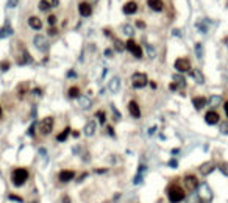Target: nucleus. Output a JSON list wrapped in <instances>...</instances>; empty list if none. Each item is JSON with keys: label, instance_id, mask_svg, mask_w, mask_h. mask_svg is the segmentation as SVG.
Listing matches in <instances>:
<instances>
[{"label": "nucleus", "instance_id": "obj_1", "mask_svg": "<svg viewBox=\"0 0 228 203\" xmlns=\"http://www.w3.org/2000/svg\"><path fill=\"white\" fill-rule=\"evenodd\" d=\"M167 197L172 203H180L181 200H184L186 197V192L181 186H177V184H170L167 187Z\"/></svg>", "mask_w": 228, "mask_h": 203}, {"label": "nucleus", "instance_id": "obj_2", "mask_svg": "<svg viewBox=\"0 0 228 203\" xmlns=\"http://www.w3.org/2000/svg\"><path fill=\"white\" fill-rule=\"evenodd\" d=\"M27 180H28V170L24 169V167H17L13 170L11 173V183L14 184L16 187H20Z\"/></svg>", "mask_w": 228, "mask_h": 203}, {"label": "nucleus", "instance_id": "obj_3", "mask_svg": "<svg viewBox=\"0 0 228 203\" xmlns=\"http://www.w3.org/2000/svg\"><path fill=\"white\" fill-rule=\"evenodd\" d=\"M125 49H127L128 52H131L135 58H142V55H144V53H142V47H141V45H138L133 39H128V41H127Z\"/></svg>", "mask_w": 228, "mask_h": 203}, {"label": "nucleus", "instance_id": "obj_4", "mask_svg": "<svg viewBox=\"0 0 228 203\" xmlns=\"http://www.w3.org/2000/svg\"><path fill=\"white\" fill-rule=\"evenodd\" d=\"M53 124H55L53 117H50V116L44 117V119L41 120V124H39V131H41L42 134H49V133H52V130H53Z\"/></svg>", "mask_w": 228, "mask_h": 203}, {"label": "nucleus", "instance_id": "obj_5", "mask_svg": "<svg viewBox=\"0 0 228 203\" xmlns=\"http://www.w3.org/2000/svg\"><path fill=\"white\" fill-rule=\"evenodd\" d=\"M133 88L135 89H142L145 85H147V75L142 74V72H136L133 74Z\"/></svg>", "mask_w": 228, "mask_h": 203}, {"label": "nucleus", "instance_id": "obj_6", "mask_svg": "<svg viewBox=\"0 0 228 203\" xmlns=\"http://www.w3.org/2000/svg\"><path fill=\"white\" fill-rule=\"evenodd\" d=\"M183 183H184V187H186L189 192H194L195 189L200 186V184H198L197 177H194V175H186L184 180H183Z\"/></svg>", "mask_w": 228, "mask_h": 203}, {"label": "nucleus", "instance_id": "obj_7", "mask_svg": "<svg viewBox=\"0 0 228 203\" xmlns=\"http://www.w3.org/2000/svg\"><path fill=\"white\" fill-rule=\"evenodd\" d=\"M33 44L38 50H41V52H47V49H49V41L42 34H36L34 39H33Z\"/></svg>", "mask_w": 228, "mask_h": 203}, {"label": "nucleus", "instance_id": "obj_8", "mask_svg": "<svg viewBox=\"0 0 228 203\" xmlns=\"http://www.w3.org/2000/svg\"><path fill=\"white\" fill-rule=\"evenodd\" d=\"M175 69L178 71V72H187L191 69V63H189V60H186V58H178V60H175Z\"/></svg>", "mask_w": 228, "mask_h": 203}, {"label": "nucleus", "instance_id": "obj_9", "mask_svg": "<svg viewBox=\"0 0 228 203\" xmlns=\"http://www.w3.org/2000/svg\"><path fill=\"white\" fill-rule=\"evenodd\" d=\"M219 120H220V117H219V113H217V111H214V110H211V111H208V113L205 114V122H206L208 125L219 124Z\"/></svg>", "mask_w": 228, "mask_h": 203}, {"label": "nucleus", "instance_id": "obj_10", "mask_svg": "<svg viewBox=\"0 0 228 203\" xmlns=\"http://www.w3.org/2000/svg\"><path fill=\"white\" fill-rule=\"evenodd\" d=\"M58 178H60L61 183H67V181H71V180L75 178V172H74V170H69V169L61 170L60 175H58Z\"/></svg>", "mask_w": 228, "mask_h": 203}, {"label": "nucleus", "instance_id": "obj_11", "mask_svg": "<svg viewBox=\"0 0 228 203\" xmlns=\"http://www.w3.org/2000/svg\"><path fill=\"white\" fill-rule=\"evenodd\" d=\"M200 198L205 200V201H209L212 198V192H211V189L206 183H203L202 186H200Z\"/></svg>", "mask_w": 228, "mask_h": 203}, {"label": "nucleus", "instance_id": "obj_12", "mask_svg": "<svg viewBox=\"0 0 228 203\" xmlns=\"http://www.w3.org/2000/svg\"><path fill=\"white\" fill-rule=\"evenodd\" d=\"M214 169H216V164H214L212 161H206V162H203V164L198 167V170H200L202 175H209Z\"/></svg>", "mask_w": 228, "mask_h": 203}, {"label": "nucleus", "instance_id": "obj_13", "mask_svg": "<svg viewBox=\"0 0 228 203\" xmlns=\"http://www.w3.org/2000/svg\"><path fill=\"white\" fill-rule=\"evenodd\" d=\"M78 11H80V14H81L83 17H89L92 14V8L88 2H81L78 5Z\"/></svg>", "mask_w": 228, "mask_h": 203}, {"label": "nucleus", "instance_id": "obj_14", "mask_svg": "<svg viewBox=\"0 0 228 203\" xmlns=\"http://www.w3.org/2000/svg\"><path fill=\"white\" fill-rule=\"evenodd\" d=\"M128 111H130V114L133 116V117H141V108H139V105L135 102V100H131L130 103H128Z\"/></svg>", "mask_w": 228, "mask_h": 203}, {"label": "nucleus", "instance_id": "obj_15", "mask_svg": "<svg viewBox=\"0 0 228 203\" xmlns=\"http://www.w3.org/2000/svg\"><path fill=\"white\" fill-rule=\"evenodd\" d=\"M83 133H85V136H88V138L94 136V133H96V122L89 120L88 124L85 125V128H83Z\"/></svg>", "mask_w": 228, "mask_h": 203}, {"label": "nucleus", "instance_id": "obj_16", "mask_svg": "<svg viewBox=\"0 0 228 203\" xmlns=\"http://www.w3.org/2000/svg\"><path fill=\"white\" fill-rule=\"evenodd\" d=\"M28 25H30V28H33V30H41V28H42L41 19L36 17V16H31V17L28 19Z\"/></svg>", "mask_w": 228, "mask_h": 203}, {"label": "nucleus", "instance_id": "obj_17", "mask_svg": "<svg viewBox=\"0 0 228 203\" xmlns=\"http://www.w3.org/2000/svg\"><path fill=\"white\" fill-rule=\"evenodd\" d=\"M147 5H149V8H152L153 11H161L164 8L163 0H147Z\"/></svg>", "mask_w": 228, "mask_h": 203}, {"label": "nucleus", "instance_id": "obj_18", "mask_svg": "<svg viewBox=\"0 0 228 203\" xmlns=\"http://www.w3.org/2000/svg\"><path fill=\"white\" fill-rule=\"evenodd\" d=\"M138 11V3L136 2H127L124 5V13L125 14H135Z\"/></svg>", "mask_w": 228, "mask_h": 203}, {"label": "nucleus", "instance_id": "obj_19", "mask_svg": "<svg viewBox=\"0 0 228 203\" xmlns=\"http://www.w3.org/2000/svg\"><path fill=\"white\" fill-rule=\"evenodd\" d=\"M13 34V28H11V25H9V22H6L2 28H0V39H3V38H8V36H11Z\"/></svg>", "mask_w": 228, "mask_h": 203}, {"label": "nucleus", "instance_id": "obj_20", "mask_svg": "<svg viewBox=\"0 0 228 203\" xmlns=\"http://www.w3.org/2000/svg\"><path fill=\"white\" fill-rule=\"evenodd\" d=\"M206 103H208V100H206L205 97H194V99H192V105H194L195 110H202V108H203Z\"/></svg>", "mask_w": 228, "mask_h": 203}, {"label": "nucleus", "instance_id": "obj_21", "mask_svg": "<svg viewBox=\"0 0 228 203\" xmlns=\"http://www.w3.org/2000/svg\"><path fill=\"white\" fill-rule=\"evenodd\" d=\"M108 88H110V91H111V92H117V91H119V88H120V78H119V77L111 78Z\"/></svg>", "mask_w": 228, "mask_h": 203}, {"label": "nucleus", "instance_id": "obj_22", "mask_svg": "<svg viewBox=\"0 0 228 203\" xmlns=\"http://www.w3.org/2000/svg\"><path fill=\"white\" fill-rule=\"evenodd\" d=\"M67 96L71 99H80V88L78 86H71L67 91Z\"/></svg>", "mask_w": 228, "mask_h": 203}, {"label": "nucleus", "instance_id": "obj_23", "mask_svg": "<svg viewBox=\"0 0 228 203\" xmlns=\"http://www.w3.org/2000/svg\"><path fill=\"white\" fill-rule=\"evenodd\" d=\"M191 77H192V78H194V80L197 81V83H198V85H202V83H203V81H205V77L202 75V72H200V71H197V69H194V71H192V74H191Z\"/></svg>", "mask_w": 228, "mask_h": 203}, {"label": "nucleus", "instance_id": "obj_24", "mask_svg": "<svg viewBox=\"0 0 228 203\" xmlns=\"http://www.w3.org/2000/svg\"><path fill=\"white\" fill-rule=\"evenodd\" d=\"M173 83L178 85V86H181V88H184V86H186V80L183 78L181 74H175V75H173Z\"/></svg>", "mask_w": 228, "mask_h": 203}, {"label": "nucleus", "instance_id": "obj_25", "mask_svg": "<svg viewBox=\"0 0 228 203\" xmlns=\"http://www.w3.org/2000/svg\"><path fill=\"white\" fill-rule=\"evenodd\" d=\"M69 133H71V128L67 127V128H66L64 131H61V133L58 134V136H56V141H58V142H63V141H66V139H67V136H69Z\"/></svg>", "mask_w": 228, "mask_h": 203}, {"label": "nucleus", "instance_id": "obj_26", "mask_svg": "<svg viewBox=\"0 0 228 203\" xmlns=\"http://www.w3.org/2000/svg\"><path fill=\"white\" fill-rule=\"evenodd\" d=\"M91 103H92V102H91L88 97H80V106H81V108H89Z\"/></svg>", "mask_w": 228, "mask_h": 203}, {"label": "nucleus", "instance_id": "obj_27", "mask_svg": "<svg viewBox=\"0 0 228 203\" xmlns=\"http://www.w3.org/2000/svg\"><path fill=\"white\" fill-rule=\"evenodd\" d=\"M42 2L49 6V8H55L60 5V0H42Z\"/></svg>", "mask_w": 228, "mask_h": 203}, {"label": "nucleus", "instance_id": "obj_28", "mask_svg": "<svg viewBox=\"0 0 228 203\" xmlns=\"http://www.w3.org/2000/svg\"><path fill=\"white\" fill-rule=\"evenodd\" d=\"M208 102H209V103H211L212 106H217V105H219V103L222 102V99H220L219 96H212V97H211V99H209Z\"/></svg>", "mask_w": 228, "mask_h": 203}, {"label": "nucleus", "instance_id": "obj_29", "mask_svg": "<svg viewBox=\"0 0 228 203\" xmlns=\"http://www.w3.org/2000/svg\"><path fill=\"white\" fill-rule=\"evenodd\" d=\"M114 45H116V50H117V52H124V49H125V44L120 42L119 39H114Z\"/></svg>", "mask_w": 228, "mask_h": 203}, {"label": "nucleus", "instance_id": "obj_30", "mask_svg": "<svg viewBox=\"0 0 228 203\" xmlns=\"http://www.w3.org/2000/svg\"><path fill=\"white\" fill-rule=\"evenodd\" d=\"M47 22H49V25H50V27H55V25H56V16L50 14V16L47 17Z\"/></svg>", "mask_w": 228, "mask_h": 203}, {"label": "nucleus", "instance_id": "obj_31", "mask_svg": "<svg viewBox=\"0 0 228 203\" xmlns=\"http://www.w3.org/2000/svg\"><path fill=\"white\" fill-rule=\"evenodd\" d=\"M122 31L127 34V36H133V28L130 25H125V27H122Z\"/></svg>", "mask_w": 228, "mask_h": 203}, {"label": "nucleus", "instance_id": "obj_32", "mask_svg": "<svg viewBox=\"0 0 228 203\" xmlns=\"http://www.w3.org/2000/svg\"><path fill=\"white\" fill-rule=\"evenodd\" d=\"M97 117H99V120H100V124H105V120H106V116H105V113L100 110V111H97Z\"/></svg>", "mask_w": 228, "mask_h": 203}, {"label": "nucleus", "instance_id": "obj_33", "mask_svg": "<svg viewBox=\"0 0 228 203\" xmlns=\"http://www.w3.org/2000/svg\"><path fill=\"white\" fill-rule=\"evenodd\" d=\"M195 53L197 58H202V44H195Z\"/></svg>", "mask_w": 228, "mask_h": 203}, {"label": "nucleus", "instance_id": "obj_34", "mask_svg": "<svg viewBox=\"0 0 228 203\" xmlns=\"http://www.w3.org/2000/svg\"><path fill=\"white\" fill-rule=\"evenodd\" d=\"M219 169H220L225 175H228V164H226V162H222V164L219 166Z\"/></svg>", "mask_w": 228, "mask_h": 203}, {"label": "nucleus", "instance_id": "obj_35", "mask_svg": "<svg viewBox=\"0 0 228 203\" xmlns=\"http://www.w3.org/2000/svg\"><path fill=\"white\" fill-rule=\"evenodd\" d=\"M135 24H136L138 28H141V30H144V28H145V22H144V20H136Z\"/></svg>", "mask_w": 228, "mask_h": 203}, {"label": "nucleus", "instance_id": "obj_36", "mask_svg": "<svg viewBox=\"0 0 228 203\" xmlns=\"http://www.w3.org/2000/svg\"><path fill=\"white\" fill-rule=\"evenodd\" d=\"M39 9H41V11H47V9H50L44 2H42V0H41V2H39Z\"/></svg>", "mask_w": 228, "mask_h": 203}, {"label": "nucleus", "instance_id": "obj_37", "mask_svg": "<svg viewBox=\"0 0 228 203\" xmlns=\"http://www.w3.org/2000/svg\"><path fill=\"white\" fill-rule=\"evenodd\" d=\"M56 34V28L55 27H50V30H49V34L47 36H55Z\"/></svg>", "mask_w": 228, "mask_h": 203}, {"label": "nucleus", "instance_id": "obj_38", "mask_svg": "<svg viewBox=\"0 0 228 203\" xmlns=\"http://www.w3.org/2000/svg\"><path fill=\"white\" fill-rule=\"evenodd\" d=\"M9 200H16V201H19V203H22V201H24L19 195H9Z\"/></svg>", "mask_w": 228, "mask_h": 203}, {"label": "nucleus", "instance_id": "obj_39", "mask_svg": "<svg viewBox=\"0 0 228 203\" xmlns=\"http://www.w3.org/2000/svg\"><path fill=\"white\" fill-rule=\"evenodd\" d=\"M169 166H170V167H177V166H178V161H177V159H170Z\"/></svg>", "mask_w": 228, "mask_h": 203}, {"label": "nucleus", "instance_id": "obj_40", "mask_svg": "<svg viewBox=\"0 0 228 203\" xmlns=\"http://www.w3.org/2000/svg\"><path fill=\"white\" fill-rule=\"evenodd\" d=\"M147 50H149V56H150V58L155 56V49H153V47H147Z\"/></svg>", "mask_w": 228, "mask_h": 203}, {"label": "nucleus", "instance_id": "obj_41", "mask_svg": "<svg viewBox=\"0 0 228 203\" xmlns=\"http://www.w3.org/2000/svg\"><path fill=\"white\" fill-rule=\"evenodd\" d=\"M17 2H19V0H9V2H8V6H9V8L16 6V5H17Z\"/></svg>", "mask_w": 228, "mask_h": 203}, {"label": "nucleus", "instance_id": "obj_42", "mask_svg": "<svg viewBox=\"0 0 228 203\" xmlns=\"http://www.w3.org/2000/svg\"><path fill=\"white\" fill-rule=\"evenodd\" d=\"M8 67H9V64H8V63L0 64V69H2V71H8Z\"/></svg>", "mask_w": 228, "mask_h": 203}, {"label": "nucleus", "instance_id": "obj_43", "mask_svg": "<svg viewBox=\"0 0 228 203\" xmlns=\"http://www.w3.org/2000/svg\"><path fill=\"white\" fill-rule=\"evenodd\" d=\"M113 116H116V119H120V114L117 113V110H116L114 106H113Z\"/></svg>", "mask_w": 228, "mask_h": 203}, {"label": "nucleus", "instance_id": "obj_44", "mask_svg": "<svg viewBox=\"0 0 228 203\" xmlns=\"http://www.w3.org/2000/svg\"><path fill=\"white\" fill-rule=\"evenodd\" d=\"M172 34H175V36H178V38H180V36H181V31L175 28V30H172Z\"/></svg>", "mask_w": 228, "mask_h": 203}, {"label": "nucleus", "instance_id": "obj_45", "mask_svg": "<svg viewBox=\"0 0 228 203\" xmlns=\"http://www.w3.org/2000/svg\"><path fill=\"white\" fill-rule=\"evenodd\" d=\"M61 201H63V203H71V198H69V197H67V195H64V197H63V200H61Z\"/></svg>", "mask_w": 228, "mask_h": 203}, {"label": "nucleus", "instance_id": "obj_46", "mask_svg": "<svg viewBox=\"0 0 228 203\" xmlns=\"http://www.w3.org/2000/svg\"><path fill=\"white\" fill-rule=\"evenodd\" d=\"M220 131H222V133H228V125H222V127H220Z\"/></svg>", "mask_w": 228, "mask_h": 203}, {"label": "nucleus", "instance_id": "obj_47", "mask_svg": "<svg viewBox=\"0 0 228 203\" xmlns=\"http://www.w3.org/2000/svg\"><path fill=\"white\" fill-rule=\"evenodd\" d=\"M28 134H30V136H33V134H34V124L30 127V131H28Z\"/></svg>", "mask_w": 228, "mask_h": 203}, {"label": "nucleus", "instance_id": "obj_48", "mask_svg": "<svg viewBox=\"0 0 228 203\" xmlns=\"http://www.w3.org/2000/svg\"><path fill=\"white\" fill-rule=\"evenodd\" d=\"M75 75H77V74H75V71H71V72L67 74V77H69V78H74Z\"/></svg>", "mask_w": 228, "mask_h": 203}, {"label": "nucleus", "instance_id": "obj_49", "mask_svg": "<svg viewBox=\"0 0 228 203\" xmlns=\"http://www.w3.org/2000/svg\"><path fill=\"white\" fill-rule=\"evenodd\" d=\"M72 136H74V138H78V136H80V131H78V130H77V131H72Z\"/></svg>", "mask_w": 228, "mask_h": 203}, {"label": "nucleus", "instance_id": "obj_50", "mask_svg": "<svg viewBox=\"0 0 228 203\" xmlns=\"http://www.w3.org/2000/svg\"><path fill=\"white\" fill-rule=\"evenodd\" d=\"M86 2H88L89 5H94V3H97V2H99V0H86Z\"/></svg>", "mask_w": 228, "mask_h": 203}, {"label": "nucleus", "instance_id": "obj_51", "mask_svg": "<svg viewBox=\"0 0 228 203\" xmlns=\"http://www.w3.org/2000/svg\"><path fill=\"white\" fill-rule=\"evenodd\" d=\"M177 89V85L175 83H170V91H175Z\"/></svg>", "mask_w": 228, "mask_h": 203}, {"label": "nucleus", "instance_id": "obj_52", "mask_svg": "<svg viewBox=\"0 0 228 203\" xmlns=\"http://www.w3.org/2000/svg\"><path fill=\"white\" fill-rule=\"evenodd\" d=\"M96 172H97V173H105L106 169H96Z\"/></svg>", "mask_w": 228, "mask_h": 203}, {"label": "nucleus", "instance_id": "obj_53", "mask_svg": "<svg viewBox=\"0 0 228 203\" xmlns=\"http://www.w3.org/2000/svg\"><path fill=\"white\" fill-rule=\"evenodd\" d=\"M150 88H152V89H156V83H155V81H150Z\"/></svg>", "mask_w": 228, "mask_h": 203}, {"label": "nucleus", "instance_id": "obj_54", "mask_svg": "<svg viewBox=\"0 0 228 203\" xmlns=\"http://www.w3.org/2000/svg\"><path fill=\"white\" fill-rule=\"evenodd\" d=\"M108 133L111 134V136H114V131H113V128H111V127H108Z\"/></svg>", "mask_w": 228, "mask_h": 203}, {"label": "nucleus", "instance_id": "obj_55", "mask_svg": "<svg viewBox=\"0 0 228 203\" xmlns=\"http://www.w3.org/2000/svg\"><path fill=\"white\" fill-rule=\"evenodd\" d=\"M225 114H226V117H228V102L225 103Z\"/></svg>", "mask_w": 228, "mask_h": 203}, {"label": "nucleus", "instance_id": "obj_56", "mask_svg": "<svg viewBox=\"0 0 228 203\" xmlns=\"http://www.w3.org/2000/svg\"><path fill=\"white\" fill-rule=\"evenodd\" d=\"M0 116H2V106H0Z\"/></svg>", "mask_w": 228, "mask_h": 203}, {"label": "nucleus", "instance_id": "obj_57", "mask_svg": "<svg viewBox=\"0 0 228 203\" xmlns=\"http://www.w3.org/2000/svg\"><path fill=\"white\" fill-rule=\"evenodd\" d=\"M158 203H164V201H163V200H159V201H158Z\"/></svg>", "mask_w": 228, "mask_h": 203}, {"label": "nucleus", "instance_id": "obj_58", "mask_svg": "<svg viewBox=\"0 0 228 203\" xmlns=\"http://www.w3.org/2000/svg\"><path fill=\"white\" fill-rule=\"evenodd\" d=\"M226 44H228V41H226Z\"/></svg>", "mask_w": 228, "mask_h": 203}]
</instances>
